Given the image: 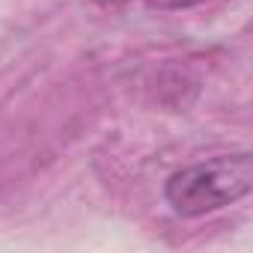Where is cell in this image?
Masks as SVG:
<instances>
[{
  "mask_svg": "<svg viewBox=\"0 0 253 253\" xmlns=\"http://www.w3.org/2000/svg\"><path fill=\"white\" fill-rule=\"evenodd\" d=\"M250 188L253 158L247 152H238L176 170L164 185V197L179 217H203L244 200Z\"/></svg>",
  "mask_w": 253,
  "mask_h": 253,
  "instance_id": "obj_1",
  "label": "cell"
},
{
  "mask_svg": "<svg viewBox=\"0 0 253 253\" xmlns=\"http://www.w3.org/2000/svg\"><path fill=\"white\" fill-rule=\"evenodd\" d=\"M152 9H191V6H200L206 0H143Z\"/></svg>",
  "mask_w": 253,
  "mask_h": 253,
  "instance_id": "obj_2",
  "label": "cell"
},
{
  "mask_svg": "<svg viewBox=\"0 0 253 253\" xmlns=\"http://www.w3.org/2000/svg\"><path fill=\"white\" fill-rule=\"evenodd\" d=\"M101 6H125V3H131V0H98Z\"/></svg>",
  "mask_w": 253,
  "mask_h": 253,
  "instance_id": "obj_3",
  "label": "cell"
}]
</instances>
